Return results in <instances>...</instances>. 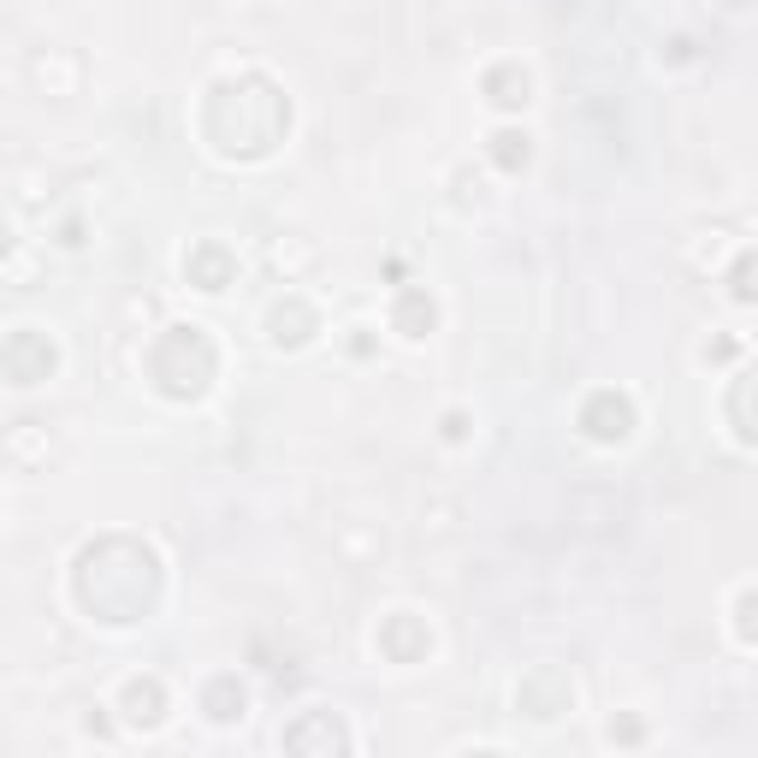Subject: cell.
<instances>
[{"mask_svg": "<svg viewBox=\"0 0 758 758\" xmlns=\"http://www.w3.org/2000/svg\"><path fill=\"white\" fill-rule=\"evenodd\" d=\"M285 747L290 753H309V747H326V753H344L349 740H344V728L332 723V717H302L297 728H285Z\"/></svg>", "mask_w": 758, "mask_h": 758, "instance_id": "1", "label": "cell"}, {"mask_svg": "<svg viewBox=\"0 0 758 758\" xmlns=\"http://www.w3.org/2000/svg\"><path fill=\"white\" fill-rule=\"evenodd\" d=\"M521 705H533V717H558V711L568 705V681L558 676V669H545L539 681L521 688Z\"/></svg>", "mask_w": 758, "mask_h": 758, "instance_id": "2", "label": "cell"}, {"mask_svg": "<svg viewBox=\"0 0 758 758\" xmlns=\"http://www.w3.org/2000/svg\"><path fill=\"white\" fill-rule=\"evenodd\" d=\"M587 433H593V439H622V433H629V403L605 391V398L587 410Z\"/></svg>", "mask_w": 758, "mask_h": 758, "instance_id": "3", "label": "cell"}, {"mask_svg": "<svg viewBox=\"0 0 758 758\" xmlns=\"http://www.w3.org/2000/svg\"><path fill=\"white\" fill-rule=\"evenodd\" d=\"M160 705H166V693H160V681H130L125 688V717L130 723H160Z\"/></svg>", "mask_w": 758, "mask_h": 758, "instance_id": "4", "label": "cell"}, {"mask_svg": "<svg viewBox=\"0 0 758 758\" xmlns=\"http://www.w3.org/2000/svg\"><path fill=\"white\" fill-rule=\"evenodd\" d=\"M208 717H214V723H231V717H243V688H238V681H231V676H220V681H214V688H208Z\"/></svg>", "mask_w": 758, "mask_h": 758, "instance_id": "5", "label": "cell"}, {"mask_svg": "<svg viewBox=\"0 0 758 758\" xmlns=\"http://www.w3.org/2000/svg\"><path fill=\"white\" fill-rule=\"evenodd\" d=\"M398 326L410 332V338H421V326H433V302H427V297H403V309H398Z\"/></svg>", "mask_w": 758, "mask_h": 758, "instance_id": "6", "label": "cell"}, {"mask_svg": "<svg viewBox=\"0 0 758 758\" xmlns=\"http://www.w3.org/2000/svg\"><path fill=\"white\" fill-rule=\"evenodd\" d=\"M498 160H504V166H521V160H528V137L504 130V137H498Z\"/></svg>", "mask_w": 758, "mask_h": 758, "instance_id": "7", "label": "cell"}]
</instances>
